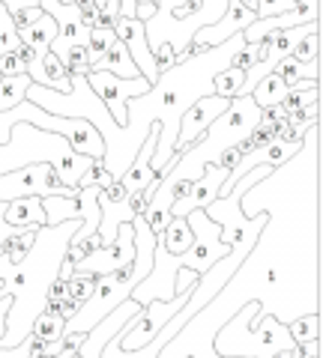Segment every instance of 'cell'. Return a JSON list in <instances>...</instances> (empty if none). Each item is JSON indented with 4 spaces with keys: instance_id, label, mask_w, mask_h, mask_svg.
I'll list each match as a JSON object with an SVG mask.
<instances>
[{
    "instance_id": "1",
    "label": "cell",
    "mask_w": 323,
    "mask_h": 358,
    "mask_svg": "<svg viewBox=\"0 0 323 358\" xmlns=\"http://www.w3.org/2000/svg\"><path fill=\"white\" fill-rule=\"evenodd\" d=\"M81 221H63L57 227H39L36 242L21 263H6L0 257V289L13 296V308L6 313V334L0 341V350H18L30 338V329L36 317L46 310L48 287L57 281L60 263L69 248V239Z\"/></svg>"
},
{
    "instance_id": "2",
    "label": "cell",
    "mask_w": 323,
    "mask_h": 358,
    "mask_svg": "<svg viewBox=\"0 0 323 358\" xmlns=\"http://www.w3.org/2000/svg\"><path fill=\"white\" fill-rule=\"evenodd\" d=\"M30 164H51L66 188H78L93 159L75 155L69 143L57 138V134L39 131L30 122H15L9 129V141L0 147V173H13Z\"/></svg>"
},
{
    "instance_id": "3",
    "label": "cell",
    "mask_w": 323,
    "mask_h": 358,
    "mask_svg": "<svg viewBox=\"0 0 323 358\" xmlns=\"http://www.w3.org/2000/svg\"><path fill=\"white\" fill-rule=\"evenodd\" d=\"M261 120H263V110L252 102V96H233L228 110L207 129L204 138L192 143L186 152H180V162H177V167H171V176L188 179V182L200 179L209 164L219 162L221 152L246 141L261 126Z\"/></svg>"
},
{
    "instance_id": "4",
    "label": "cell",
    "mask_w": 323,
    "mask_h": 358,
    "mask_svg": "<svg viewBox=\"0 0 323 358\" xmlns=\"http://www.w3.org/2000/svg\"><path fill=\"white\" fill-rule=\"evenodd\" d=\"M135 284H138V275H135V266H132V263L123 266V268H120V272H114V275L96 278L93 296L75 310L72 320H66L63 334H87V331H93L111 310L120 308V305H123V301L132 296Z\"/></svg>"
},
{
    "instance_id": "5",
    "label": "cell",
    "mask_w": 323,
    "mask_h": 358,
    "mask_svg": "<svg viewBox=\"0 0 323 358\" xmlns=\"http://www.w3.org/2000/svg\"><path fill=\"white\" fill-rule=\"evenodd\" d=\"M75 197L78 188H66L51 164H30L13 173H0V203H13L18 197Z\"/></svg>"
},
{
    "instance_id": "6",
    "label": "cell",
    "mask_w": 323,
    "mask_h": 358,
    "mask_svg": "<svg viewBox=\"0 0 323 358\" xmlns=\"http://www.w3.org/2000/svg\"><path fill=\"white\" fill-rule=\"evenodd\" d=\"M186 221H188V230H192L195 242H192V248L180 257V263H183V268H192V272H198V275H207L219 260L231 257L233 248H228V245L221 242V227L216 221L207 218L204 209L186 215Z\"/></svg>"
},
{
    "instance_id": "7",
    "label": "cell",
    "mask_w": 323,
    "mask_h": 358,
    "mask_svg": "<svg viewBox=\"0 0 323 358\" xmlns=\"http://www.w3.org/2000/svg\"><path fill=\"white\" fill-rule=\"evenodd\" d=\"M87 84H90L93 93L102 99L105 110L111 114V120L117 122V126H126V105L132 102V99L144 96L147 90L153 87L147 78H132V81H123V78H114L108 72H87Z\"/></svg>"
},
{
    "instance_id": "8",
    "label": "cell",
    "mask_w": 323,
    "mask_h": 358,
    "mask_svg": "<svg viewBox=\"0 0 323 358\" xmlns=\"http://www.w3.org/2000/svg\"><path fill=\"white\" fill-rule=\"evenodd\" d=\"M231 105V99L221 96H204L195 105L186 108V114L180 117V131H177V152H186L192 143H198L207 134V129L225 114Z\"/></svg>"
},
{
    "instance_id": "9",
    "label": "cell",
    "mask_w": 323,
    "mask_h": 358,
    "mask_svg": "<svg viewBox=\"0 0 323 358\" xmlns=\"http://www.w3.org/2000/svg\"><path fill=\"white\" fill-rule=\"evenodd\" d=\"M129 192L120 182H111L105 192H99L96 203H99V212H102V221H99V230H96V239L102 248L108 245H114L117 239V230L120 224H129L135 218V212H132V203H129Z\"/></svg>"
},
{
    "instance_id": "10",
    "label": "cell",
    "mask_w": 323,
    "mask_h": 358,
    "mask_svg": "<svg viewBox=\"0 0 323 358\" xmlns=\"http://www.w3.org/2000/svg\"><path fill=\"white\" fill-rule=\"evenodd\" d=\"M225 179H228V171H225V167L209 164L207 171H204V176L192 182L188 194H183L180 200H174L171 218H186V215H192V212H198V209L213 206L216 200H219V192H221V185H225Z\"/></svg>"
},
{
    "instance_id": "11",
    "label": "cell",
    "mask_w": 323,
    "mask_h": 358,
    "mask_svg": "<svg viewBox=\"0 0 323 358\" xmlns=\"http://www.w3.org/2000/svg\"><path fill=\"white\" fill-rule=\"evenodd\" d=\"M114 36L126 45L132 63L141 78H147L150 84L159 81V69H156V60H153V51L147 45V33H144V24L138 18H117L114 21Z\"/></svg>"
},
{
    "instance_id": "12",
    "label": "cell",
    "mask_w": 323,
    "mask_h": 358,
    "mask_svg": "<svg viewBox=\"0 0 323 358\" xmlns=\"http://www.w3.org/2000/svg\"><path fill=\"white\" fill-rule=\"evenodd\" d=\"M254 15L252 9H246L242 3H237V0H228V9H225V15H221L216 24H209L204 30H198L195 33V45H204V48H216V45L221 42H228L233 36H240L242 30H246L249 24H254Z\"/></svg>"
},
{
    "instance_id": "13",
    "label": "cell",
    "mask_w": 323,
    "mask_h": 358,
    "mask_svg": "<svg viewBox=\"0 0 323 358\" xmlns=\"http://www.w3.org/2000/svg\"><path fill=\"white\" fill-rule=\"evenodd\" d=\"M6 224H13L18 230H39L46 227V209H42V197H18L13 203H6L4 212Z\"/></svg>"
},
{
    "instance_id": "14",
    "label": "cell",
    "mask_w": 323,
    "mask_h": 358,
    "mask_svg": "<svg viewBox=\"0 0 323 358\" xmlns=\"http://www.w3.org/2000/svg\"><path fill=\"white\" fill-rule=\"evenodd\" d=\"M90 72H108V75H114V78H123V81H132V78H138L135 63H132L126 45L120 42V39L111 42V48L105 51V57L99 60Z\"/></svg>"
},
{
    "instance_id": "15",
    "label": "cell",
    "mask_w": 323,
    "mask_h": 358,
    "mask_svg": "<svg viewBox=\"0 0 323 358\" xmlns=\"http://www.w3.org/2000/svg\"><path fill=\"white\" fill-rule=\"evenodd\" d=\"M18 39H21V45L33 48V54H36V57H42V54L51 51V42L57 39V24H54V21H51L46 13H42L30 27L18 30Z\"/></svg>"
},
{
    "instance_id": "16",
    "label": "cell",
    "mask_w": 323,
    "mask_h": 358,
    "mask_svg": "<svg viewBox=\"0 0 323 358\" xmlns=\"http://www.w3.org/2000/svg\"><path fill=\"white\" fill-rule=\"evenodd\" d=\"M311 33H320V21H315V24H303V27H291V30H275L263 42H266V48H273L278 54V57H291V51L305 36H311Z\"/></svg>"
},
{
    "instance_id": "17",
    "label": "cell",
    "mask_w": 323,
    "mask_h": 358,
    "mask_svg": "<svg viewBox=\"0 0 323 358\" xmlns=\"http://www.w3.org/2000/svg\"><path fill=\"white\" fill-rule=\"evenodd\" d=\"M42 209H46V227H57L63 221H81V203L78 197H42Z\"/></svg>"
},
{
    "instance_id": "18",
    "label": "cell",
    "mask_w": 323,
    "mask_h": 358,
    "mask_svg": "<svg viewBox=\"0 0 323 358\" xmlns=\"http://www.w3.org/2000/svg\"><path fill=\"white\" fill-rule=\"evenodd\" d=\"M287 90H291V87H287V84H284V81H282V78H278L275 72H270V75L263 78V81H258V87L252 90V102L258 105L261 110L278 108V105L284 102Z\"/></svg>"
},
{
    "instance_id": "19",
    "label": "cell",
    "mask_w": 323,
    "mask_h": 358,
    "mask_svg": "<svg viewBox=\"0 0 323 358\" xmlns=\"http://www.w3.org/2000/svg\"><path fill=\"white\" fill-rule=\"evenodd\" d=\"M192 242H195V236H192V230H188L186 218H171L165 233L159 236V245L174 257H183L188 248H192Z\"/></svg>"
},
{
    "instance_id": "20",
    "label": "cell",
    "mask_w": 323,
    "mask_h": 358,
    "mask_svg": "<svg viewBox=\"0 0 323 358\" xmlns=\"http://www.w3.org/2000/svg\"><path fill=\"white\" fill-rule=\"evenodd\" d=\"M273 72L282 78L287 87H294L299 81H315V84H320V60L303 66V63H296L294 57H284V60H278V66H275Z\"/></svg>"
},
{
    "instance_id": "21",
    "label": "cell",
    "mask_w": 323,
    "mask_h": 358,
    "mask_svg": "<svg viewBox=\"0 0 323 358\" xmlns=\"http://www.w3.org/2000/svg\"><path fill=\"white\" fill-rule=\"evenodd\" d=\"M287 334L294 338V343L303 350L308 343H317L320 341V313L311 310V313H303V317H296L287 322Z\"/></svg>"
},
{
    "instance_id": "22",
    "label": "cell",
    "mask_w": 323,
    "mask_h": 358,
    "mask_svg": "<svg viewBox=\"0 0 323 358\" xmlns=\"http://www.w3.org/2000/svg\"><path fill=\"white\" fill-rule=\"evenodd\" d=\"M315 102H320V84H315V81H299V84H294L291 90H287L284 102L278 105V108H282L284 114H294V110H303V108L315 105Z\"/></svg>"
},
{
    "instance_id": "23",
    "label": "cell",
    "mask_w": 323,
    "mask_h": 358,
    "mask_svg": "<svg viewBox=\"0 0 323 358\" xmlns=\"http://www.w3.org/2000/svg\"><path fill=\"white\" fill-rule=\"evenodd\" d=\"M33 81L27 75H18V78H0V114L18 108L21 102L27 99V87Z\"/></svg>"
},
{
    "instance_id": "24",
    "label": "cell",
    "mask_w": 323,
    "mask_h": 358,
    "mask_svg": "<svg viewBox=\"0 0 323 358\" xmlns=\"http://www.w3.org/2000/svg\"><path fill=\"white\" fill-rule=\"evenodd\" d=\"M63 329H66V320L60 317V313L42 310L39 317H36V322H33L30 334H33L36 341H42V343H54V341L63 338Z\"/></svg>"
},
{
    "instance_id": "25",
    "label": "cell",
    "mask_w": 323,
    "mask_h": 358,
    "mask_svg": "<svg viewBox=\"0 0 323 358\" xmlns=\"http://www.w3.org/2000/svg\"><path fill=\"white\" fill-rule=\"evenodd\" d=\"M114 30H102V27H93L90 30V42H87V66H93L105 57V51L111 48V42H114Z\"/></svg>"
},
{
    "instance_id": "26",
    "label": "cell",
    "mask_w": 323,
    "mask_h": 358,
    "mask_svg": "<svg viewBox=\"0 0 323 358\" xmlns=\"http://www.w3.org/2000/svg\"><path fill=\"white\" fill-rule=\"evenodd\" d=\"M242 81H246V75L237 72V69H225L213 78V96H221V99H233L240 93Z\"/></svg>"
},
{
    "instance_id": "27",
    "label": "cell",
    "mask_w": 323,
    "mask_h": 358,
    "mask_svg": "<svg viewBox=\"0 0 323 358\" xmlns=\"http://www.w3.org/2000/svg\"><path fill=\"white\" fill-rule=\"evenodd\" d=\"M18 48H21V39H18V30L13 24V15L0 6V57H4V54H13Z\"/></svg>"
},
{
    "instance_id": "28",
    "label": "cell",
    "mask_w": 323,
    "mask_h": 358,
    "mask_svg": "<svg viewBox=\"0 0 323 358\" xmlns=\"http://www.w3.org/2000/svg\"><path fill=\"white\" fill-rule=\"evenodd\" d=\"M66 289H69V301H75V305L81 308L84 301L93 296L96 278H90V275H72L69 281H66Z\"/></svg>"
},
{
    "instance_id": "29",
    "label": "cell",
    "mask_w": 323,
    "mask_h": 358,
    "mask_svg": "<svg viewBox=\"0 0 323 358\" xmlns=\"http://www.w3.org/2000/svg\"><path fill=\"white\" fill-rule=\"evenodd\" d=\"M111 182H117V179L105 171L102 162H93L90 167H87V173L81 176V182H78V188H99V192H105V188H108Z\"/></svg>"
},
{
    "instance_id": "30",
    "label": "cell",
    "mask_w": 323,
    "mask_h": 358,
    "mask_svg": "<svg viewBox=\"0 0 323 358\" xmlns=\"http://www.w3.org/2000/svg\"><path fill=\"white\" fill-rule=\"evenodd\" d=\"M291 57H294L296 63H303V66L320 60V33H311V36H305V39L291 51Z\"/></svg>"
},
{
    "instance_id": "31",
    "label": "cell",
    "mask_w": 323,
    "mask_h": 358,
    "mask_svg": "<svg viewBox=\"0 0 323 358\" xmlns=\"http://www.w3.org/2000/svg\"><path fill=\"white\" fill-rule=\"evenodd\" d=\"M296 9V0H258V18H275Z\"/></svg>"
},
{
    "instance_id": "32",
    "label": "cell",
    "mask_w": 323,
    "mask_h": 358,
    "mask_svg": "<svg viewBox=\"0 0 323 358\" xmlns=\"http://www.w3.org/2000/svg\"><path fill=\"white\" fill-rule=\"evenodd\" d=\"M18 75H27V63L18 57V54H4L0 57V78H18Z\"/></svg>"
},
{
    "instance_id": "33",
    "label": "cell",
    "mask_w": 323,
    "mask_h": 358,
    "mask_svg": "<svg viewBox=\"0 0 323 358\" xmlns=\"http://www.w3.org/2000/svg\"><path fill=\"white\" fill-rule=\"evenodd\" d=\"M4 212H6V203H0V257L6 254V248H9V242H13L15 236H21L25 230H18V227H13V224H6V218H4Z\"/></svg>"
},
{
    "instance_id": "34",
    "label": "cell",
    "mask_w": 323,
    "mask_h": 358,
    "mask_svg": "<svg viewBox=\"0 0 323 358\" xmlns=\"http://www.w3.org/2000/svg\"><path fill=\"white\" fill-rule=\"evenodd\" d=\"M153 60H156V69L162 75V72H168L171 66H177V54H174L171 45H159V48H153Z\"/></svg>"
},
{
    "instance_id": "35",
    "label": "cell",
    "mask_w": 323,
    "mask_h": 358,
    "mask_svg": "<svg viewBox=\"0 0 323 358\" xmlns=\"http://www.w3.org/2000/svg\"><path fill=\"white\" fill-rule=\"evenodd\" d=\"M39 15H42V9H25V13H15V15H13V24H15V30H25V27H30Z\"/></svg>"
},
{
    "instance_id": "36",
    "label": "cell",
    "mask_w": 323,
    "mask_h": 358,
    "mask_svg": "<svg viewBox=\"0 0 323 358\" xmlns=\"http://www.w3.org/2000/svg\"><path fill=\"white\" fill-rule=\"evenodd\" d=\"M4 9L9 15L25 13V9H39V0H4Z\"/></svg>"
},
{
    "instance_id": "37",
    "label": "cell",
    "mask_w": 323,
    "mask_h": 358,
    "mask_svg": "<svg viewBox=\"0 0 323 358\" xmlns=\"http://www.w3.org/2000/svg\"><path fill=\"white\" fill-rule=\"evenodd\" d=\"M237 3H242V6H246V9H252V13H254V15H258V0H237Z\"/></svg>"
},
{
    "instance_id": "38",
    "label": "cell",
    "mask_w": 323,
    "mask_h": 358,
    "mask_svg": "<svg viewBox=\"0 0 323 358\" xmlns=\"http://www.w3.org/2000/svg\"><path fill=\"white\" fill-rule=\"evenodd\" d=\"M60 3H66V6H75V3H78V0H60Z\"/></svg>"
},
{
    "instance_id": "39",
    "label": "cell",
    "mask_w": 323,
    "mask_h": 358,
    "mask_svg": "<svg viewBox=\"0 0 323 358\" xmlns=\"http://www.w3.org/2000/svg\"><path fill=\"white\" fill-rule=\"evenodd\" d=\"M0 6H4V0H0Z\"/></svg>"
}]
</instances>
